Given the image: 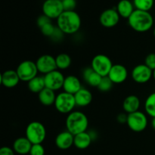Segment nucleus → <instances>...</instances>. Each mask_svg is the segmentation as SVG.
Wrapping results in <instances>:
<instances>
[{
  "mask_svg": "<svg viewBox=\"0 0 155 155\" xmlns=\"http://www.w3.org/2000/svg\"><path fill=\"white\" fill-rule=\"evenodd\" d=\"M56 24L64 34L73 35L80 30L82 21L80 15L75 11H64L56 20Z\"/></svg>",
  "mask_w": 155,
  "mask_h": 155,
  "instance_id": "nucleus-1",
  "label": "nucleus"
},
{
  "mask_svg": "<svg viewBox=\"0 0 155 155\" xmlns=\"http://www.w3.org/2000/svg\"><path fill=\"white\" fill-rule=\"evenodd\" d=\"M128 24L134 31L138 33H145L152 28L154 18L149 12L135 9L131 16L127 19Z\"/></svg>",
  "mask_w": 155,
  "mask_h": 155,
  "instance_id": "nucleus-2",
  "label": "nucleus"
},
{
  "mask_svg": "<svg viewBox=\"0 0 155 155\" xmlns=\"http://www.w3.org/2000/svg\"><path fill=\"white\" fill-rule=\"evenodd\" d=\"M66 130L76 136L86 132L89 127V120L83 112L74 110L68 114L65 121Z\"/></svg>",
  "mask_w": 155,
  "mask_h": 155,
  "instance_id": "nucleus-3",
  "label": "nucleus"
},
{
  "mask_svg": "<svg viewBox=\"0 0 155 155\" xmlns=\"http://www.w3.org/2000/svg\"><path fill=\"white\" fill-rule=\"evenodd\" d=\"M25 136L33 145L42 144L46 138V129L42 123L33 121L26 127Z\"/></svg>",
  "mask_w": 155,
  "mask_h": 155,
  "instance_id": "nucleus-4",
  "label": "nucleus"
},
{
  "mask_svg": "<svg viewBox=\"0 0 155 155\" xmlns=\"http://www.w3.org/2000/svg\"><path fill=\"white\" fill-rule=\"evenodd\" d=\"M54 107L56 110L63 114H69L77 106L74 95L68 93L66 92H61L56 95L54 101Z\"/></svg>",
  "mask_w": 155,
  "mask_h": 155,
  "instance_id": "nucleus-5",
  "label": "nucleus"
},
{
  "mask_svg": "<svg viewBox=\"0 0 155 155\" xmlns=\"http://www.w3.org/2000/svg\"><path fill=\"white\" fill-rule=\"evenodd\" d=\"M113 65L110 58L103 54L94 56L91 62V68L102 77L108 76Z\"/></svg>",
  "mask_w": 155,
  "mask_h": 155,
  "instance_id": "nucleus-6",
  "label": "nucleus"
},
{
  "mask_svg": "<svg viewBox=\"0 0 155 155\" xmlns=\"http://www.w3.org/2000/svg\"><path fill=\"white\" fill-rule=\"evenodd\" d=\"M148 117L146 114L140 110L129 114L127 117V126L132 131L135 133L143 132L148 127Z\"/></svg>",
  "mask_w": 155,
  "mask_h": 155,
  "instance_id": "nucleus-7",
  "label": "nucleus"
},
{
  "mask_svg": "<svg viewBox=\"0 0 155 155\" xmlns=\"http://www.w3.org/2000/svg\"><path fill=\"white\" fill-rule=\"evenodd\" d=\"M16 71L21 81L27 83L38 76L39 73L36 62L30 60H26L21 62L18 64Z\"/></svg>",
  "mask_w": 155,
  "mask_h": 155,
  "instance_id": "nucleus-8",
  "label": "nucleus"
},
{
  "mask_svg": "<svg viewBox=\"0 0 155 155\" xmlns=\"http://www.w3.org/2000/svg\"><path fill=\"white\" fill-rule=\"evenodd\" d=\"M42 14L51 20H57L64 11L62 2L58 0H45L42 3Z\"/></svg>",
  "mask_w": 155,
  "mask_h": 155,
  "instance_id": "nucleus-9",
  "label": "nucleus"
},
{
  "mask_svg": "<svg viewBox=\"0 0 155 155\" xmlns=\"http://www.w3.org/2000/svg\"><path fill=\"white\" fill-rule=\"evenodd\" d=\"M131 77L133 81L139 84L146 83L153 77V71L145 64H138L132 70Z\"/></svg>",
  "mask_w": 155,
  "mask_h": 155,
  "instance_id": "nucleus-10",
  "label": "nucleus"
},
{
  "mask_svg": "<svg viewBox=\"0 0 155 155\" xmlns=\"http://www.w3.org/2000/svg\"><path fill=\"white\" fill-rule=\"evenodd\" d=\"M65 77L59 70L50 72L44 75L45 87L53 91H58L63 88Z\"/></svg>",
  "mask_w": 155,
  "mask_h": 155,
  "instance_id": "nucleus-11",
  "label": "nucleus"
},
{
  "mask_svg": "<svg viewBox=\"0 0 155 155\" xmlns=\"http://www.w3.org/2000/svg\"><path fill=\"white\" fill-rule=\"evenodd\" d=\"M39 73L45 75L57 69L55 58L51 54H42L37 58L36 61Z\"/></svg>",
  "mask_w": 155,
  "mask_h": 155,
  "instance_id": "nucleus-12",
  "label": "nucleus"
},
{
  "mask_svg": "<svg viewBox=\"0 0 155 155\" xmlns=\"http://www.w3.org/2000/svg\"><path fill=\"white\" fill-rule=\"evenodd\" d=\"M120 16L116 8H107L103 11L99 17V22L105 28H112L119 23Z\"/></svg>",
  "mask_w": 155,
  "mask_h": 155,
  "instance_id": "nucleus-13",
  "label": "nucleus"
},
{
  "mask_svg": "<svg viewBox=\"0 0 155 155\" xmlns=\"http://www.w3.org/2000/svg\"><path fill=\"white\" fill-rule=\"evenodd\" d=\"M107 77L114 84H121L124 83L128 77V70L124 65L116 64L113 65Z\"/></svg>",
  "mask_w": 155,
  "mask_h": 155,
  "instance_id": "nucleus-14",
  "label": "nucleus"
},
{
  "mask_svg": "<svg viewBox=\"0 0 155 155\" xmlns=\"http://www.w3.org/2000/svg\"><path fill=\"white\" fill-rule=\"evenodd\" d=\"M74 136L71 133L65 130L57 135L54 143L58 148L61 150H68L74 145Z\"/></svg>",
  "mask_w": 155,
  "mask_h": 155,
  "instance_id": "nucleus-15",
  "label": "nucleus"
},
{
  "mask_svg": "<svg viewBox=\"0 0 155 155\" xmlns=\"http://www.w3.org/2000/svg\"><path fill=\"white\" fill-rule=\"evenodd\" d=\"M1 84L4 87L12 89L18 85L21 81L18 74L15 70H7L1 74Z\"/></svg>",
  "mask_w": 155,
  "mask_h": 155,
  "instance_id": "nucleus-16",
  "label": "nucleus"
},
{
  "mask_svg": "<svg viewBox=\"0 0 155 155\" xmlns=\"http://www.w3.org/2000/svg\"><path fill=\"white\" fill-rule=\"evenodd\" d=\"M82 85L80 80L74 75H68L65 77L63 85L64 92L75 95L78 91L82 89Z\"/></svg>",
  "mask_w": 155,
  "mask_h": 155,
  "instance_id": "nucleus-17",
  "label": "nucleus"
},
{
  "mask_svg": "<svg viewBox=\"0 0 155 155\" xmlns=\"http://www.w3.org/2000/svg\"><path fill=\"white\" fill-rule=\"evenodd\" d=\"M33 144L27 139L26 136L19 137L15 140L13 143V150L15 153L20 155L30 154V149Z\"/></svg>",
  "mask_w": 155,
  "mask_h": 155,
  "instance_id": "nucleus-18",
  "label": "nucleus"
},
{
  "mask_svg": "<svg viewBox=\"0 0 155 155\" xmlns=\"http://www.w3.org/2000/svg\"><path fill=\"white\" fill-rule=\"evenodd\" d=\"M82 77L84 81L92 87H98L102 79V77L97 74L91 67L86 68L83 70L82 73Z\"/></svg>",
  "mask_w": 155,
  "mask_h": 155,
  "instance_id": "nucleus-19",
  "label": "nucleus"
},
{
  "mask_svg": "<svg viewBox=\"0 0 155 155\" xmlns=\"http://www.w3.org/2000/svg\"><path fill=\"white\" fill-rule=\"evenodd\" d=\"M140 105V99L137 95H130L127 96L123 102V108L124 112L127 114L138 111Z\"/></svg>",
  "mask_w": 155,
  "mask_h": 155,
  "instance_id": "nucleus-20",
  "label": "nucleus"
},
{
  "mask_svg": "<svg viewBox=\"0 0 155 155\" xmlns=\"http://www.w3.org/2000/svg\"><path fill=\"white\" fill-rule=\"evenodd\" d=\"M77 107H84L89 105L92 101V94L89 89L82 88L74 95Z\"/></svg>",
  "mask_w": 155,
  "mask_h": 155,
  "instance_id": "nucleus-21",
  "label": "nucleus"
},
{
  "mask_svg": "<svg viewBox=\"0 0 155 155\" xmlns=\"http://www.w3.org/2000/svg\"><path fill=\"white\" fill-rule=\"evenodd\" d=\"M116 9L120 18L128 19L136 8L133 2L130 0H120L117 5Z\"/></svg>",
  "mask_w": 155,
  "mask_h": 155,
  "instance_id": "nucleus-22",
  "label": "nucleus"
},
{
  "mask_svg": "<svg viewBox=\"0 0 155 155\" xmlns=\"http://www.w3.org/2000/svg\"><path fill=\"white\" fill-rule=\"evenodd\" d=\"M92 138L87 131L74 136V145L80 150H85L90 146Z\"/></svg>",
  "mask_w": 155,
  "mask_h": 155,
  "instance_id": "nucleus-23",
  "label": "nucleus"
},
{
  "mask_svg": "<svg viewBox=\"0 0 155 155\" xmlns=\"http://www.w3.org/2000/svg\"><path fill=\"white\" fill-rule=\"evenodd\" d=\"M56 95H57L55 94L54 91L45 87L43 90H42L38 94V98H39V102L42 105L51 106L54 104Z\"/></svg>",
  "mask_w": 155,
  "mask_h": 155,
  "instance_id": "nucleus-24",
  "label": "nucleus"
},
{
  "mask_svg": "<svg viewBox=\"0 0 155 155\" xmlns=\"http://www.w3.org/2000/svg\"><path fill=\"white\" fill-rule=\"evenodd\" d=\"M28 89L33 93L39 94L45 88L44 76H36L27 83Z\"/></svg>",
  "mask_w": 155,
  "mask_h": 155,
  "instance_id": "nucleus-25",
  "label": "nucleus"
},
{
  "mask_svg": "<svg viewBox=\"0 0 155 155\" xmlns=\"http://www.w3.org/2000/svg\"><path fill=\"white\" fill-rule=\"evenodd\" d=\"M56 65H57V69L64 71L67 70L71 67L72 60H71V56L67 53H60L55 57Z\"/></svg>",
  "mask_w": 155,
  "mask_h": 155,
  "instance_id": "nucleus-26",
  "label": "nucleus"
},
{
  "mask_svg": "<svg viewBox=\"0 0 155 155\" xmlns=\"http://www.w3.org/2000/svg\"><path fill=\"white\" fill-rule=\"evenodd\" d=\"M145 110L146 114L155 117V92L150 94L145 101Z\"/></svg>",
  "mask_w": 155,
  "mask_h": 155,
  "instance_id": "nucleus-27",
  "label": "nucleus"
},
{
  "mask_svg": "<svg viewBox=\"0 0 155 155\" xmlns=\"http://www.w3.org/2000/svg\"><path fill=\"white\" fill-rule=\"evenodd\" d=\"M133 3L137 10L150 12L154 5V0H133Z\"/></svg>",
  "mask_w": 155,
  "mask_h": 155,
  "instance_id": "nucleus-28",
  "label": "nucleus"
},
{
  "mask_svg": "<svg viewBox=\"0 0 155 155\" xmlns=\"http://www.w3.org/2000/svg\"><path fill=\"white\" fill-rule=\"evenodd\" d=\"M113 85L114 83H112V81L110 80V78L108 77H102L99 85H98V86L97 88H98V89L100 92H109L112 89Z\"/></svg>",
  "mask_w": 155,
  "mask_h": 155,
  "instance_id": "nucleus-29",
  "label": "nucleus"
},
{
  "mask_svg": "<svg viewBox=\"0 0 155 155\" xmlns=\"http://www.w3.org/2000/svg\"><path fill=\"white\" fill-rule=\"evenodd\" d=\"M56 27L52 24V23H48V24H45V26H43L42 27L40 28L41 33H42V35L46 37L51 38V36L53 35V33L55 31Z\"/></svg>",
  "mask_w": 155,
  "mask_h": 155,
  "instance_id": "nucleus-30",
  "label": "nucleus"
},
{
  "mask_svg": "<svg viewBox=\"0 0 155 155\" xmlns=\"http://www.w3.org/2000/svg\"><path fill=\"white\" fill-rule=\"evenodd\" d=\"M45 148L42 144L33 145L30 151V155H45Z\"/></svg>",
  "mask_w": 155,
  "mask_h": 155,
  "instance_id": "nucleus-31",
  "label": "nucleus"
},
{
  "mask_svg": "<svg viewBox=\"0 0 155 155\" xmlns=\"http://www.w3.org/2000/svg\"><path fill=\"white\" fill-rule=\"evenodd\" d=\"M145 64L154 71L155 69V53H150L145 57Z\"/></svg>",
  "mask_w": 155,
  "mask_h": 155,
  "instance_id": "nucleus-32",
  "label": "nucleus"
},
{
  "mask_svg": "<svg viewBox=\"0 0 155 155\" xmlns=\"http://www.w3.org/2000/svg\"><path fill=\"white\" fill-rule=\"evenodd\" d=\"M62 5L64 11H75L77 7V0H63Z\"/></svg>",
  "mask_w": 155,
  "mask_h": 155,
  "instance_id": "nucleus-33",
  "label": "nucleus"
},
{
  "mask_svg": "<svg viewBox=\"0 0 155 155\" xmlns=\"http://www.w3.org/2000/svg\"><path fill=\"white\" fill-rule=\"evenodd\" d=\"M51 20L49 18H48L47 16H45V15H41L40 16L38 17L37 20H36V24H37L38 27H39V29L41 27H42L43 26H45V24H48V23H51Z\"/></svg>",
  "mask_w": 155,
  "mask_h": 155,
  "instance_id": "nucleus-34",
  "label": "nucleus"
},
{
  "mask_svg": "<svg viewBox=\"0 0 155 155\" xmlns=\"http://www.w3.org/2000/svg\"><path fill=\"white\" fill-rule=\"evenodd\" d=\"M64 35V33L56 26L55 31H54V33H53V35L51 36V39H53L54 41H60L63 39Z\"/></svg>",
  "mask_w": 155,
  "mask_h": 155,
  "instance_id": "nucleus-35",
  "label": "nucleus"
},
{
  "mask_svg": "<svg viewBox=\"0 0 155 155\" xmlns=\"http://www.w3.org/2000/svg\"><path fill=\"white\" fill-rule=\"evenodd\" d=\"M15 151L13 148L8 146H4L0 149V155H15Z\"/></svg>",
  "mask_w": 155,
  "mask_h": 155,
  "instance_id": "nucleus-36",
  "label": "nucleus"
},
{
  "mask_svg": "<svg viewBox=\"0 0 155 155\" xmlns=\"http://www.w3.org/2000/svg\"><path fill=\"white\" fill-rule=\"evenodd\" d=\"M127 117H128V114L127 113H120L117 116V121L119 124H127Z\"/></svg>",
  "mask_w": 155,
  "mask_h": 155,
  "instance_id": "nucleus-37",
  "label": "nucleus"
},
{
  "mask_svg": "<svg viewBox=\"0 0 155 155\" xmlns=\"http://www.w3.org/2000/svg\"><path fill=\"white\" fill-rule=\"evenodd\" d=\"M88 133H89V135H90L91 138H92V142H93L94 140H95V139L98 138V133H97V132L95 131V130H90V131H89Z\"/></svg>",
  "mask_w": 155,
  "mask_h": 155,
  "instance_id": "nucleus-38",
  "label": "nucleus"
},
{
  "mask_svg": "<svg viewBox=\"0 0 155 155\" xmlns=\"http://www.w3.org/2000/svg\"><path fill=\"white\" fill-rule=\"evenodd\" d=\"M151 127L155 130V117H153L151 120Z\"/></svg>",
  "mask_w": 155,
  "mask_h": 155,
  "instance_id": "nucleus-39",
  "label": "nucleus"
},
{
  "mask_svg": "<svg viewBox=\"0 0 155 155\" xmlns=\"http://www.w3.org/2000/svg\"><path fill=\"white\" fill-rule=\"evenodd\" d=\"M152 78L155 80V69L154 70V71H153V77H152Z\"/></svg>",
  "mask_w": 155,
  "mask_h": 155,
  "instance_id": "nucleus-40",
  "label": "nucleus"
},
{
  "mask_svg": "<svg viewBox=\"0 0 155 155\" xmlns=\"http://www.w3.org/2000/svg\"><path fill=\"white\" fill-rule=\"evenodd\" d=\"M153 35H154V36L155 37V27H154V30H153Z\"/></svg>",
  "mask_w": 155,
  "mask_h": 155,
  "instance_id": "nucleus-41",
  "label": "nucleus"
},
{
  "mask_svg": "<svg viewBox=\"0 0 155 155\" xmlns=\"http://www.w3.org/2000/svg\"><path fill=\"white\" fill-rule=\"evenodd\" d=\"M58 1H61V2H62V1H63V0H58Z\"/></svg>",
  "mask_w": 155,
  "mask_h": 155,
  "instance_id": "nucleus-42",
  "label": "nucleus"
},
{
  "mask_svg": "<svg viewBox=\"0 0 155 155\" xmlns=\"http://www.w3.org/2000/svg\"><path fill=\"white\" fill-rule=\"evenodd\" d=\"M154 21H155V15H154Z\"/></svg>",
  "mask_w": 155,
  "mask_h": 155,
  "instance_id": "nucleus-43",
  "label": "nucleus"
}]
</instances>
